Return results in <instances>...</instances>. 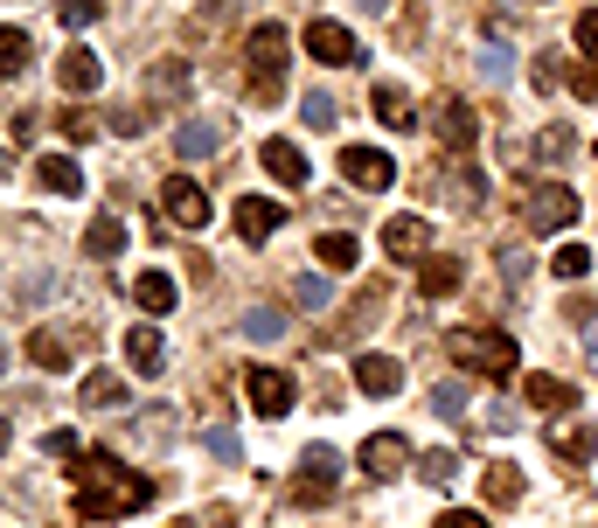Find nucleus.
<instances>
[{"label": "nucleus", "mask_w": 598, "mask_h": 528, "mask_svg": "<svg viewBox=\"0 0 598 528\" xmlns=\"http://www.w3.org/2000/svg\"><path fill=\"white\" fill-rule=\"evenodd\" d=\"M70 487H77V515H84V521H119V515H140V508H153V480L125 473L112 453L77 459Z\"/></svg>", "instance_id": "nucleus-1"}, {"label": "nucleus", "mask_w": 598, "mask_h": 528, "mask_svg": "<svg viewBox=\"0 0 598 528\" xmlns=\"http://www.w3.org/2000/svg\"><path fill=\"white\" fill-rule=\"evenodd\" d=\"M244 63H251L244 98H251V104H278V98H285V29H278V21H257V29H251Z\"/></svg>", "instance_id": "nucleus-2"}, {"label": "nucleus", "mask_w": 598, "mask_h": 528, "mask_svg": "<svg viewBox=\"0 0 598 528\" xmlns=\"http://www.w3.org/2000/svg\"><path fill=\"white\" fill-rule=\"evenodd\" d=\"M453 362L480 368V376H515V368H523V348H515L501 327H459L453 334Z\"/></svg>", "instance_id": "nucleus-3"}, {"label": "nucleus", "mask_w": 598, "mask_h": 528, "mask_svg": "<svg viewBox=\"0 0 598 528\" xmlns=\"http://www.w3.org/2000/svg\"><path fill=\"white\" fill-rule=\"evenodd\" d=\"M334 480H342V453H334V445H306L300 473H293V500H300V508H327Z\"/></svg>", "instance_id": "nucleus-4"}, {"label": "nucleus", "mask_w": 598, "mask_h": 528, "mask_svg": "<svg viewBox=\"0 0 598 528\" xmlns=\"http://www.w3.org/2000/svg\"><path fill=\"white\" fill-rule=\"evenodd\" d=\"M342 181L348 189H362V195H383V189H397V161H389L383 146H342Z\"/></svg>", "instance_id": "nucleus-5"}, {"label": "nucleus", "mask_w": 598, "mask_h": 528, "mask_svg": "<svg viewBox=\"0 0 598 528\" xmlns=\"http://www.w3.org/2000/svg\"><path fill=\"white\" fill-rule=\"evenodd\" d=\"M523 209H529V230H543V236H557V230L578 223V195H570L564 181H536V189L523 195Z\"/></svg>", "instance_id": "nucleus-6"}, {"label": "nucleus", "mask_w": 598, "mask_h": 528, "mask_svg": "<svg viewBox=\"0 0 598 528\" xmlns=\"http://www.w3.org/2000/svg\"><path fill=\"white\" fill-rule=\"evenodd\" d=\"M306 57L348 70V63H369V49H362L355 29H342V21H314V29H306Z\"/></svg>", "instance_id": "nucleus-7"}, {"label": "nucleus", "mask_w": 598, "mask_h": 528, "mask_svg": "<svg viewBox=\"0 0 598 528\" xmlns=\"http://www.w3.org/2000/svg\"><path fill=\"white\" fill-rule=\"evenodd\" d=\"M404 466H411V438L404 431H369L362 438V473H369V480H397Z\"/></svg>", "instance_id": "nucleus-8"}, {"label": "nucleus", "mask_w": 598, "mask_h": 528, "mask_svg": "<svg viewBox=\"0 0 598 528\" xmlns=\"http://www.w3.org/2000/svg\"><path fill=\"white\" fill-rule=\"evenodd\" d=\"M57 84H63L70 98H91L98 84H105V63H98L84 42H70V49H63V63H57Z\"/></svg>", "instance_id": "nucleus-9"}, {"label": "nucleus", "mask_w": 598, "mask_h": 528, "mask_svg": "<svg viewBox=\"0 0 598 528\" xmlns=\"http://www.w3.org/2000/svg\"><path fill=\"white\" fill-rule=\"evenodd\" d=\"M161 209H168V216H174L181 230H202V223H210V195H202L189 174H174L168 189H161Z\"/></svg>", "instance_id": "nucleus-10"}, {"label": "nucleus", "mask_w": 598, "mask_h": 528, "mask_svg": "<svg viewBox=\"0 0 598 528\" xmlns=\"http://www.w3.org/2000/svg\"><path fill=\"white\" fill-rule=\"evenodd\" d=\"M244 389H251L257 417H285V410H293V376H278V368H251Z\"/></svg>", "instance_id": "nucleus-11"}, {"label": "nucleus", "mask_w": 598, "mask_h": 528, "mask_svg": "<svg viewBox=\"0 0 598 528\" xmlns=\"http://www.w3.org/2000/svg\"><path fill=\"white\" fill-rule=\"evenodd\" d=\"M257 161H265V174L278 181V189H306V181H314V167H306V153H300L293 140H265Z\"/></svg>", "instance_id": "nucleus-12"}, {"label": "nucleus", "mask_w": 598, "mask_h": 528, "mask_svg": "<svg viewBox=\"0 0 598 528\" xmlns=\"http://www.w3.org/2000/svg\"><path fill=\"white\" fill-rule=\"evenodd\" d=\"M523 404L543 410V417H564L570 404H578V383H564V376H523Z\"/></svg>", "instance_id": "nucleus-13"}, {"label": "nucleus", "mask_w": 598, "mask_h": 528, "mask_svg": "<svg viewBox=\"0 0 598 528\" xmlns=\"http://www.w3.org/2000/svg\"><path fill=\"white\" fill-rule=\"evenodd\" d=\"M125 362H133L140 376H161L168 341H161V327H153V321H133V327H125Z\"/></svg>", "instance_id": "nucleus-14"}, {"label": "nucleus", "mask_w": 598, "mask_h": 528, "mask_svg": "<svg viewBox=\"0 0 598 528\" xmlns=\"http://www.w3.org/2000/svg\"><path fill=\"white\" fill-rule=\"evenodd\" d=\"M278 223H285V209H278L272 195H244V202H237V236H244V244H265Z\"/></svg>", "instance_id": "nucleus-15"}, {"label": "nucleus", "mask_w": 598, "mask_h": 528, "mask_svg": "<svg viewBox=\"0 0 598 528\" xmlns=\"http://www.w3.org/2000/svg\"><path fill=\"white\" fill-rule=\"evenodd\" d=\"M438 140H446L453 153H466V146H474V140H480L474 104H459V98H446V104H438Z\"/></svg>", "instance_id": "nucleus-16"}, {"label": "nucleus", "mask_w": 598, "mask_h": 528, "mask_svg": "<svg viewBox=\"0 0 598 528\" xmlns=\"http://www.w3.org/2000/svg\"><path fill=\"white\" fill-rule=\"evenodd\" d=\"M36 181H42L49 195H84V167H77L70 153H42V161H36Z\"/></svg>", "instance_id": "nucleus-17"}, {"label": "nucleus", "mask_w": 598, "mask_h": 528, "mask_svg": "<svg viewBox=\"0 0 598 528\" xmlns=\"http://www.w3.org/2000/svg\"><path fill=\"white\" fill-rule=\"evenodd\" d=\"M425 244H432V223L425 216H397L383 230V251L389 257H425Z\"/></svg>", "instance_id": "nucleus-18"}, {"label": "nucleus", "mask_w": 598, "mask_h": 528, "mask_svg": "<svg viewBox=\"0 0 598 528\" xmlns=\"http://www.w3.org/2000/svg\"><path fill=\"white\" fill-rule=\"evenodd\" d=\"M397 383H404V368L389 362V355H362L355 362V389L362 396H397Z\"/></svg>", "instance_id": "nucleus-19"}, {"label": "nucleus", "mask_w": 598, "mask_h": 528, "mask_svg": "<svg viewBox=\"0 0 598 528\" xmlns=\"http://www.w3.org/2000/svg\"><path fill=\"white\" fill-rule=\"evenodd\" d=\"M133 299H140V313H153V321H161V313H174L181 285H174L168 272H140V278H133Z\"/></svg>", "instance_id": "nucleus-20"}, {"label": "nucleus", "mask_w": 598, "mask_h": 528, "mask_svg": "<svg viewBox=\"0 0 598 528\" xmlns=\"http://www.w3.org/2000/svg\"><path fill=\"white\" fill-rule=\"evenodd\" d=\"M216 146H223V119H189L174 132V153H189V161H210Z\"/></svg>", "instance_id": "nucleus-21"}, {"label": "nucleus", "mask_w": 598, "mask_h": 528, "mask_svg": "<svg viewBox=\"0 0 598 528\" xmlns=\"http://www.w3.org/2000/svg\"><path fill=\"white\" fill-rule=\"evenodd\" d=\"M369 98H376V119H383L389 132H411V125H418V104L404 98V84H376Z\"/></svg>", "instance_id": "nucleus-22"}, {"label": "nucleus", "mask_w": 598, "mask_h": 528, "mask_svg": "<svg viewBox=\"0 0 598 528\" xmlns=\"http://www.w3.org/2000/svg\"><path fill=\"white\" fill-rule=\"evenodd\" d=\"M550 453L570 459V466H591V459H598V431H585V425H557V431H550Z\"/></svg>", "instance_id": "nucleus-23"}, {"label": "nucleus", "mask_w": 598, "mask_h": 528, "mask_svg": "<svg viewBox=\"0 0 598 528\" xmlns=\"http://www.w3.org/2000/svg\"><path fill=\"white\" fill-rule=\"evenodd\" d=\"M314 257L327 264V272H355V264H362V244H355L348 230H327V236H314Z\"/></svg>", "instance_id": "nucleus-24"}, {"label": "nucleus", "mask_w": 598, "mask_h": 528, "mask_svg": "<svg viewBox=\"0 0 598 528\" xmlns=\"http://www.w3.org/2000/svg\"><path fill=\"white\" fill-rule=\"evenodd\" d=\"M29 362L49 368V376H63V368H70V341H63L57 327H36V334H29Z\"/></svg>", "instance_id": "nucleus-25"}, {"label": "nucleus", "mask_w": 598, "mask_h": 528, "mask_svg": "<svg viewBox=\"0 0 598 528\" xmlns=\"http://www.w3.org/2000/svg\"><path fill=\"white\" fill-rule=\"evenodd\" d=\"M529 146H536V161H543V167H564L570 153H578V132H570V125H543Z\"/></svg>", "instance_id": "nucleus-26"}, {"label": "nucleus", "mask_w": 598, "mask_h": 528, "mask_svg": "<svg viewBox=\"0 0 598 528\" xmlns=\"http://www.w3.org/2000/svg\"><path fill=\"white\" fill-rule=\"evenodd\" d=\"M146 91H153V104L189 98V63H153V70H146Z\"/></svg>", "instance_id": "nucleus-27"}, {"label": "nucleus", "mask_w": 598, "mask_h": 528, "mask_svg": "<svg viewBox=\"0 0 598 528\" xmlns=\"http://www.w3.org/2000/svg\"><path fill=\"white\" fill-rule=\"evenodd\" d=\"M459 278H466V264L459 257H425V299H446V293H459Z\"/></svg>", "instance_id": "nucleus-28"}, {"label": "nucleus", "mask_w": 598, "mask_h": 528, "mask_svg": "<svg viewBox=\"0 0 598 528\" xmlns=\"http://www.w3.org/2000/svg\"><path fill=\"white\" fill-rule=\"evenodd\" d=\"M84 251H91V257H119V251H125V223H119V216H91Z\"/></svg>", "instance_id": "nucleus-29"}, {"label": "nucleus", "mask_w": 598, "mask_h": 528, "mask_svg": "<svg viewBox=\"0 0 598 528\" xmlns=\"http://www.w3.org/2000/svg\"><path fill=\"white\" fill-rule=\"evenodd\" d=\"M77 404H91V410H112V404H125V383H119V376H84V389H77Z\"/></svg>", "instance_id": "nucleus-30"}, {"label": "nucleus", "mask_w": 598, "mask_h": 528, "mask_svg": "<svg viewBox=\"0 0 598 528\" xmlns=\"http://www.w3.org/2000/svg\"><path fill=\"white\" fill-rule=\"evenodd\" d=\"M487 500L494 508H515V500H523V473L515 466H487Z\"/></svg>", "instance_id": "nucleus-31"}, {"label": "nucleus", "mask_w": 598, "mask_h": 528, "mask_svg": "<svg viewBox=\"0 0 598 528\" xmlns=\"http://www.w3.org/2000/svg\"><path fill=\"white\" fill-rule=\"evenodd\" d=\"M29 57H36V42H29V35H21V29H0V77L29 70Z\"/></svg>", "instance_id": "nucleus-32"}, {"label": "nucleus", "mask_w": 598, "mask_h": 528, "mask_svg": "<svg viewBox=\"0 0 598 528\" xmlns=\"http://www.w3.org/2000/svg\"><path fill=\"white\" fill-rule=\"evenodd\" d=\"M300 119L314 132H334V119H342V112H334V91H300Z\"/></svg>", "instance_id": "nucleus-33"}, {"label": "nucleus", "mask_w": 598, "mask_h": 528, "mask_svg": "<svg viewBox=\"0 0 598 528\" xmlns=\"http://www.w3.org/2000/svg\"><path fill=\"white\" fill-rule=\"evenodd\" d=\"M591 264H598V257H591V251H585V244H564V251H557V257H550V272H557V278H564V285H578V278H585V272H591Z\"/></svg>", "instance_id": "nucleus-34"}, {"label": "nucleus", "mask_w": 598, "mask_h": 528, "mask_svg": "<svg viewBox=\"0 0 598 528\" xmlns=\"http://www.w3.org/2000/svg\"><path fill=\"white\" fill-rule=\"evenodd\" d=\"M293 299H300V306H306V313H321V306H327V299H334V285H327V278H321V272H300V278H293Z\"/></svg>", "instance_id": "nucleus-35"}, {"label": "nucleus", "mask_w": 598, "mask_h": 528, "mask_svg": "<svg viewBox=\"0 0 598 528\" xmlns=\"http://www.w3.org/2000/svg\"><path fill=\"white\" fill-rule=\"evenodd\" d=\"M244 334H251V341H278V334H285V313H278V306H251V313H244Z\"/></svg>", "instance_id": "nucleus-36"}, {"label": "nucleus", "mask_w": 598, "mask_h": 528, "mask_svg": "<svg viewBox=\"0 0 598 528\" xmlns=\"http://www.w3.org/2000/svg\"><path fill=\"white\" fill-rule=\"evenodd\" d=\"M57 14H63V29L77 35V29H91V21H98V14H105V0H63V8H57Z\"/></svg>", "instance_id": "nucleus-37"}, {"label": "nucleus", "mask_w": 598, "mask_h": 528, "mask_svg": "<svg viewBox=\"0 0 598 528\" xmlns=\"http://www.w3.org/2000/svg\"><path fill=\"white\" fill-rule=\"evenodd\" d=\"M570 42H578V57H585V63H598V8H585V14H578Z\"/></svg>", "instance_id": "nucleus-38"}, {"label": "nucleus", "mask_w": 598, "mask_h": 528, "mask_svg": "<svg viewBox=\"0 0 598 528\" xmlns=\"http://www.w3.org/2000/svg\"><path fill=\"white\" fill-rule=\"evenodd\" d=\"M432 410L438 417H466V383H438L432 389Z\"/></svg>", "instance_id": "nucleus-39"}, {"label": "nucleus", "mask_w": 598, "mask_h": 528, "mask_svg": "<svg viewBox=\"0 0 598 528\" xmlns=\"http://www.w3.org/2000/svg\"><path fill=\"white\" fill-rule=\"evenodd\" d=\"M453 466H459L453 453H425V459H418V480H425V487H446V480H453Z\"/></svg>", "instance_id": "nucleus-40"}, {"label": "nucleus", "mask_w": 598, "mask_h": 528, "mask_svg": "<svg viewBox=\"0 0 598 528\" xmlns=\"http://www.w3.org/2000/svg\"><path fill=\"white\" fill-rule=\"evenodd\" d=\"M564 321L578 327V334H591V327H598V306H591L585 293H570V299H564Z\"/></svg>", "instance_id": "nucleus-41"}, {"label": "nucleus", "mask_w": 598, "mask_h": 528, "mask_svg": "<svg viewBox=\"0 0 598 528\" xmlns=\"http://www.w3.org/2000/svg\"><path fill=\"white\" fill-rule=\"evenodd\" d=\"M508 70H515V57H508L501 42H487V49H480V77H494V84H501Z\"/></svg>", "instance_id": "nucleus-42"}, {"label": "nucleus", "mask_w": 598, "mask_h": 528, "mask_svg": "<svg viewBox=\"0 0 598 528\" xmlns=\"http://www.w3.org/2000/svg\"><path fill=\"white\" fill-rule=\"evenodd\" d=\"M63 140H70V146L98 140V119H91V112H63Z\"/></svg>", "instance_id": "nucleus-43"}, {"label": "nucleus", "mask_w": 598, "mask_h": 528, "mask_svg": "<svg viewBox=\"0 0 598 528\" xmlns=\"http://www.w3.org/2000/svg\"><path fill=\"white\" fill-rule=\"evenodd\" d=\"M570 91H578V104H598V63L570 70Z\"/></svg>", "instance_id": "nucleus-44"}, {"label": "nucleus", "mask_w": 598, "mask_h": 528, "mask_svg": "<svg viewBox=\"0 0 598 528\" xmlns=\"http://www.w3.org/2000/svg\"><path fill=\"white\" fill-rule=\"evenodd\" d=\"M529 272H536V264H529V251H501V278H508V285H523Z\"/></svg>", "instance_id": "nucleus-45"}, {"label": "nucleus", "mask_w": 598, "mask_h": 528, "mask_svg": "<svg viewBox=\"0 0 598 528\" xmlns=\"http://www.w3.org/2000/svg\"><path fill=\"white\" fill-rule=\"evenodd\" d=\"M432 528H487V515H474V508H446Z\"/></svg>", "instance_id": "nucleus-46"}, {"label": "nucleus", "mask_w": 598, "mask_h": 528, "mask_svg": "<svg viewBox=\"0 0 598 528\" xmlns=\"http://www.w3.org/2000/svg\"><path fill=\"white\" fill-rule=\"evenodd\" d=\"M480 425H487V431H515V404H487Z\"/></svg>", "instance_id": "nucleus-47"}, {"label": "nucleus", "mask_w": 598, "mask_h": 528, "mask_svg": "<svg viewBox=\"0 0 598 528\" xmlns=\"http://www.w3.org/2000/svg\"><path fill=\"white\" fill-rule=\"evenodd\" d=\"M210 453H216V459H230V466H237V459H244V445L230 438V431H210Z\"/></svg>", "instance_id": "nucleus-48"}, {"label": "nucleus", "mask_w": 598, "mask_h": 528, "mask_svg": "<svg viewBox=\"0 0 598 528\" xmlns=\"http://www.w3.org/2000/svg\"><path fill=\"white\" fill-rule=\"evenodd\" d=\"M112 125H119V132H146V112H133V104H125V112H112Z\"/></svg>", "instance_id": "nucleus-49"}, {"label": "nucleus", "mask_w": 598, "mask_h": 528, "mask_svg": "<svg viewBox=\"0 0 598 528\" xmlns=\"http://www.w3.org/2000/svg\"><path fill=\"white\" fill-rule=\"evenodd\" d=\"M355 8H369V14H389V0H355Z\"/></svg>", "instance_id": "nucleus-50"}, {"label": "nucleus", "mask_w": 598, "mask_h": 528, "mask_svg": "<svg viewBox=\"0 0 598 528\" xmlns=\"http://www.w3.org/2000/svg\"><path fill=\"white\" fill-rule=\"evenodd\" d=\"M0 453H8V417H0Z\"/></svg>", "instance_id": "nucleus-51"}, {"label": "nucleus", "mask_w": 598, "mask_h": 528, "mask_svg": "<svg viewBox=\"0 0 598 528\" xmlns=\"http://www.w3.org/2000/svg\"><path fill=\"white\" fill-rule=\"evenodd\" d=\"M0 174H8V153H0Z\"/></svg>", "instance_id": "nucleus-52"}, {"label": "nucleus", "mask_w": 598, "mask_h": 528, "mask_svg": "<svg viewBox=\"0 0 598 528\" xmlns=\"http://www.w3.org/2000/svg\"><path fill=\"white\" fill-rule=\"evenodd\" d=\"M0 368H8V348H0Z\"/></svg>", "instance_id": "nucleus-53"}]
</instances>
